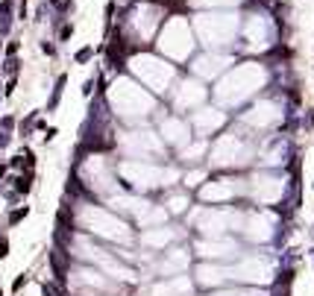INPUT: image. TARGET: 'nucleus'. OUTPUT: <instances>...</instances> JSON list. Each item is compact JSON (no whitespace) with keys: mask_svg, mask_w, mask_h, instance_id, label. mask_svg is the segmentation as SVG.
<instances>
[{"mask_svg":"<svg viewBox=\"0 0 314 296\" xmlns=\"http://www.w3.org/2000/svg\"><path fill=\"white\" fill-rule=\"evenodd\" d=\"M267 82V73H264L262 65H253V62H247V65H238L235 70H229L226 76L220 79V85H217V100L226 106H238L244 103L247 97H253L259 88Z\"/></svg>","mask_w":314,"mask_h":296,"instance_id":"1","label":"nucleus"},{"mask_svg":"<svg viewBox=\"0 0 314 296\" xmlns=\"http://www.w3.org/2000/svg\"><path fill=\"white\" fill-rule=\"evenodd\" d=\"M250 158H253V141L247 135H235V132L223 135L211 150V161L223 164V167H238V164H247Z\"/></svg>","mask_w":314,"mask_h":296,"instance_id":"2","label":"nucleus"},{"mask_svg":"<svg viewBox=\"0 0 314 296\" xmlns=\"http://www.w3.org/2000/svg\"><path fill=\"white\" fill-rule=\"evenodd\" d=\"M197 33L209 47L229 44L238 33V18L235 15H200L197 18Z\"/></svg>","mask_w":314,"mask_h":296,"instance_id":"3","label":"nucleus"},{"mask_svg":"<svg viewBox=\"0 0 314 296\" xmlns=\"http://www.w3.org/2000/svg\"><path fill=\"white\" fill-rule=\"evenodd\" d=\"M191 47H194V41H191L188 21L174 18V21L165 27V33H162V50L168 53V56H174V59H185V56L191 53Z\"/></svg>","mask_w":314,"mask_h":296,"instance_id":"4","label":"nucleus"},{"mask_svg":"<svg viewBox=\"0 0 314 296\" xmlns=\"http://www.w3.org/2000/svg\"><path fill=\"white\" fill-rule=\"evenodd\" d=\"M244 38L250 44V50H267L276 38V27L267 12H253L247 18V27H244Z\"/></svg>","mask_w":314,"mask_h":296,"instance_id":"5","label":"nucleus"},{"mask_svg":"<svg viewBox=\"0 0 314 296\" xmlns=\"http://www.w3.org/2000/svg\"><path fill=\"white\" fill-rule=\"evenodd\" d=\"M132 65H135L138 76H141V79H144L150 88H156V91H168L171 79H174V68H171L168 62L153 59V56H138Z\"/></svg>","mask_w":314,"mask_h":296,"instance_id":"6","label":"nucleus"},{"mask_svg":"<svg viewBox=\"0 0 314 296\" xmlns=\"http://www.w3.org/2000/svg\"><path fill=\"white\" fill-rule=\"evenodd\" d=\"M123 173L132 179L135 188H156V185H171L176 179L174 167H153V164H126Z\"/></svg>","mask_w":314,"mask_h":296,"instance_id":"7","label":"nucleus"},{"mask_svg":"<svg viewBox=\"0 0 314 296\" xmlns=\"http://www.w3.org/2000/svg\"><path fill=\"white\" fill-rule=\"evenodd\" d=\"M226 279H241V281H270L273 279V264L267 258L250 255L241 258L235 267H226Z\"/></svg>","mask_w":314,"mask_h":296,"instance_id":"8","label":"nucleus"},{"mask_svg":"<svg viewBox=\"0 0 314 296\" xmlns=\"http://www.w3.org/2000/svg\"><path fill=\"white\" fill-rule=\"evenodd\" d=\"M241 223V214H232V211H200L197 214V226L203 229V232H209V235H220V232H226V229L238 226Z\"/></svg>","mask_w":314,"mask_h":296,"instance_id":"9","label":"nucleus"},{"mask_svg":"<svg viewBox=\"0 0 314 296\" xmlns=\"http://www.w3.org/2000/svg\"><path fill=\"white\" fill-rule=\"evenodd\" d=\"M282 121V109L279 103H270V100H262L259 106H253L244 115V123L253 126V129H270Z\"/></svg>","mask_w":314,"mask_h":296,"instance_id":"10","label":"nucleus"},{"mask_svg":"<svg viewBox=\"0 0 314 296\" xmlns=\"http://www.w3.org/2000/svg\"><path fill=\"white\" fill-rule=\"evenodd\" d=\"M253 196L259 200V203H276L282 200V191H285V179L276 173H259L253 179Z\"/></svg>","mask_w":314,"mask_h":296,"instance_id":"11","label":"nucleus"},{"mask_svg":"<svg viewBox=\"0 0 314 296\" xmlns=\"http://www.w3.org/2000/svg\"><path fill=\"white\" fill-rule=\"evenodd\" d=\"M203 100H206V88L200 85V82H194V79L179 82V88H176V97H174L176 109H194V106H200Z\"/></svg>","mask_w":314,"mask_h":296,"instance_id":"12","label":"nucleus"},{"mask_svg":"<svg viewBox=\"0 0 314 296\" xmlns=\"http://www.w3.org/2000/svg\"><path fill=\"white\" fill-rule=\"evenodd\" d=\"M273 223H276V220H273L267 211H259V214H250L244 220V229L253 241H270V238H273Z\"/></svg>","mask_w":314,"mask_h":296,"instance_id":"13","label":"nucleus"},{"mask_svg":"<svg viewBox=\"0 0 314 296\" xmlns=\"http://www.w3.org/2000/svg\"><path fill=\"white\" fill-rule=\"evenodd\" d=\"M238 179H217L203 188V200L206 203H223V200H232L241 193V185H235Z\"/></svg>","mask_w":314,"mask_h":296,"instance_id":"14","label":"nucleus"},{"mask_svg":"<svg viewBox=\"0 0 314 296\" xmlns=\"http://www.w3.org/2000/svg\"><path fill=\"white\" fill-rule=\"evenodd\" d=\"M197 252L200 255H206V258H226V255H235L238 252V246L232 244L229 238H211V241H200L197 244Z\"/></svg>","mask_w":314,"mask_h":296,"instance_id":"15","label":"nucleus"},{"mask_svg":"<svg viewBox=\"0 0 314 296\" xmlns=\"http://www.w3.org/2000/svg\"><path fill=\"white\" fill-rule=\"evenodd\" d=\"M162 135H165V141L168 144H174V147H185L188 144V123L179 121V118H165L162 121Z\"/></svg>","mask_w":314,"mask_h":296,"instance_id":"16","label":"nucleus"},{"mask_svg":"<svg viewBox=\"0 0 314 296\" xmlns=\"http://www.w3.org/2000/svg\"><path fill=\"white\" fill-rule=\"evenodd\" d=\"M226 68H229V59L220 56V53H203V56L194 62V70H197L200 76H217V73H223Z\"/></svg>","mask_w":314,"mask_h":296,"instance_id":"17","label":"nucleus"},{"mask_svg":"<svg viewBox=\"0 0 314 296\" xmlns=\"http://www.w3.org/2000/svg\"><path fill=\"white\" fill-rule=\"evenodd\" d=\"M223 112L220 109H200L197 115H194V126H197V132L200 135H211L214 129H220L223 126Z\"/></svg>","mask_w":314,"mask_h":296,"instance_id":"18","label":"nucleus"},{"mask_svg":"<svg viewBox=\"0 0 314 296\" xmlns=\"http://www.w3.org/2000/svg\"><path fill=\"white\" fill-rule=\"evenodd\" d=\"M185 267H188L185 249H171V252H168V261H162V270H165V273H176V270H185Z\"/></svg>","mask_w":314,"mask_h":296,"instance_id":"19","label":"nucleus"},{"mask_svg":"<svg viewBox=\"0 0 314 296\" xmlns=\"http://www.w3.org/2000/svg\"><path fill=\"white\" fill-rule=\"evenodd\" d=\"M188 281H165V284H159L156 287V296H188Z\"/></svg>","mask_w":314,"mask_h":296,"instance_id":"20","label":"nucleus"},{"mask_svg":"<svg viewBox=\"0 0 314 296\" xmlns=\"http://www.w3.org/2000/svg\"><path fill=\"white\" fill-rule=\"evenodd\" d=\"M185 206H188V196H182V193H176V196L168 200V211H174V214H182Z\"/></svg>","mask_w":314,"mask_h":296,"instance_id":"21","label":"nucleus"},{"mask_svg":"<svg viewBox=\"0 0 314 296\" xmlns=\"http://www.w3.org/2000/svg\"><path fill=\"white\" fill-rule=\"evenodd\" d=\"M197 3H211V6H229V3H241V0H197Z\"/></svg>","mask_w":314,"mask_h":296,"instance_id":"22","label":"nucleus"},{"mask_svg":"<svg viewBox=\"0 0 314 296\" xmlns=\"http://www.w3.org/2000/svg\"><path fill=\"white\" fill-rule=\"evenodd\" d=\"M214 296H256V293H250V290H220Z\"/></svg>","mask_w":314,"mask_h":296,"instance_id":"23","label":"nucleus"}]
</instances>
